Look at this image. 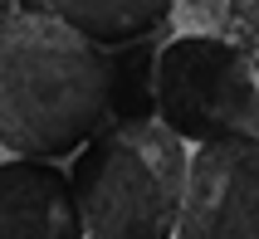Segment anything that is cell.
Returning a JSON list of instances; mask_svg holds the SVG:
<instances>
[{
	"label": "cell",
	"mask_w": 259,
	"mask_h": 239,
	"mask_svg": "<svg viewBox=\"0 0 259 239\" xmlns=\"http://www.w3.org/2000/svg\"><path fill=\"white\" fill-rule=\"evenodd\" d=\"M157 49H108L54 15L0 10V147L73 161L113 122L152 117Z\"/></svg>",
	"instance_id": "cell-1"
},
{
	"label": "cell",
	"mask_w": 259,
	"mask_h": 239,
	"mask_svg": "<svg viewBox=\"0 0 259 239\" xmlns=\"http://www.w3.org/2000/svg\"><path fill=\"white\" fill-rule=\"evenodd\" d=\"M88 239H171L181 229L191 156L161 117H127L73 156Z\"/></svg>",
	"instance_id": "cell-2"
},
{
	"label": "cell",
	"mask_w": 259,
	"mask_h": 239,
	"mask_svg": "<svg viewBox=\"0 0 259 239\" xmlns=\"http://www.w3.org/2000/svg\"><path fill=\"white\" fill-rule=\"evenodd\" d=\"M152 117L196 147L259 137V64L215 34H171L152 69Z\"/></svg>",
	"instance_id": "cell-3"
},
{
	"label": "cell",
	"mask_w": 259,
	"mask_h": 239,
	"mask_svg": "<svg viewBox=\"0 0 259 239\" xmlns=\"http://www.w3.org/2000/svg\"><path fill=\"white\" fill-rule=\"evenodd\" d=\"M176 239H259V137L196 152Z\"/></svg>",
	"instance_id": "cell-4"
},
{
	"label": "cell",
	"mask_w": 259,
	"mask_h": 239,
	"mask_svg": "<svg viewBox=\"0 0 259 239\" xmlns=\"http://www.w3.org/2000/svg\"><path fill=\"white\" fill-rule=\"evenodd\" d=\"M73 176L59 161L10 156L0 161V239H83Z\"/></svg>",
	"instance_id": "cell-5"
},
{
	"label": "cell",
	"mask_w": 259,
	"mask_h": 239,
	"mask_svg": "<svg viewBox=\"0 0 259 239\" xmlns=\"http://www.w3.org/2000/svg\"><path fill=\"white\" fill-rule=\"evenodd\" d=\"M5 10H34L54 15L69 29L88 34L108 49H132V44H166L171 39L176 0H10Z\"/></svg>",
	"instance_id": "cell-6"
},
{
	"label": "cell",
	"mask_w": 259,
	"mask_h": 239,
	"mask_svg": "<svg viewBox=\"0 0 259 239\" xmlns=\"http://www.w3.org/2000/svg\"><path fill=\"white\" fill-rule=\"evenodd\" d=\"M176 5L191 20V29L245 49L259 64V0H176Z\"/></svg>",
	"instance_id": "cell-7"
}]
</instances>
